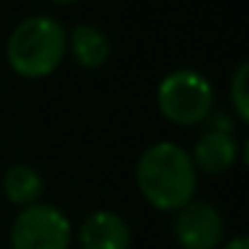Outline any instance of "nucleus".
Segmentation results:
<instances>
[{
  "mask_svg": "<svg viewBox=\"0 0 249 249\" xmlns=\"http://www.w3.org/2000/svg\"><path fill=\"white\" fill-rule=\"evenodd\" d=\"M217 249H249V247H247V238H244V236H236V238H231L228 244L217 247Z\"/></svg>",
  "mask_w": 249,
  "mask_h": 249,
  "instance_id": "9b49d317",
  "label": "nucleus"
},
{
  "mask_svg": "<svg viewBox=\"0 0 249 249\" xmlns=\"http://www.w3.org/2000/svg\"><path fill=\"white\" fill-rule=\"evenodd\" d=\"M67 51L81 67L99 70L110 59L113 46H110V38L105 35V30L94 27V24H78L67 33Z\"/></svg>",
  "mask_w": 249,
  "mask_h": 249,
  "instance_id": "6e6552de",
  "label": "nucleus"
},
{
  "mask_svg": "<svg viewBox=\"0 0 249 249\" xmlns=\"http://www.w3.org/2000/svg\"><path fill=\"white\" fill-rule=\"evenodd\" d=\"M72 241V225L56 206H24L11 228L14 249H67Z\"/></svg>",
  "mask_w": 249,
  "mask_h": 249,
  "instance_id": "20e7f679",
  "label": "nucleus"
},
{
  "mask_svg": "<svg viewBox=\"0 0 249 249\" xmlns=\"http://www.w3.org/2000/svg\"><path fill=\"white\" fill-rule=\"evenodd\" d=\"M236 156H238V145H236V140H233V134L206 129L204 134L196 140L190 161H193L196 169H201V172H206V174H222L233 166Z\"/></svg>",
  "mask_w": 249,
  "mask_h": 249,
  "instance_id": "0eeeda50",
  "label": "nucleus"
},
{
  "mask_svg": "<svg viewBox=\"0 0 249 249\" xmlns=\"http://www.w3.org/2000/svg\"><path fill=\"white\" fill-rule=\"evenodd\" d=\"M81 247L83 249H129L131 247V228L115 212H94L81 225Z\"/></svg>",
  "mask_w": 249,
  "mask_h": 249,
  "instance_id": "423d86ee",
  "label": "nucleus"
},
{
  "mask_svg": "<svg viewBox=\"0 0 249 249\" xmlns=\"http://www.w3.org/2000/svg\"><path fill=\"white\" fill-rule=\"evenodd\" d=\"M137 185L156 209L177 212L193 201L196 166L174 142H156L137 161Z\"/></svg>",
  "mask_w": 249,
  "mask_h": 249,
  "instance_id": "f257e3e1",
  "label": "nucleus"
},
{
  "mask_svg": "<svg viewBox=\"0 0 249 249\" xmlns=\"http://www.w3.org/2000/svg\"><path fill=\"white\" fill-rule=\"evenodd\" d=\"M247 78H249V65L241 62L233 72V81H231V102L233 110H236L238 121H247L249 118V97H247Z\"/></svg>",
  "mask_w": 249,
  "mask_h": 249,
  "instance_id": "9d476101",
  "label": "nucleus"
},
{
  "mask_svg": "<svg viewBox=\"0 0 249 249\" xmlns=\"http://www.w3.org/2000/svg\"><path fill=\"white\" fill-rule=\"evenodd\" d=\"M51 3H62V6H67V3H78V0H51Z\"/></svg>",
  "mask_w": 249,
  "mask_h": 249,
  "instance_id": "f8f14e48",
  "label": "nucleus"
},
{
  "mask_svg": "<svg viewBox=\"0 0 249 249\" xmlns=\"http://www.w3.org/2000/svg\"><path fill=\"white\" fill-rule=\"evenodd\" d=\"M158 110L166 121L177 126L204 124L214 105L212 83L196 70H174L158 83Z\"/></svg>",
  "mask_w": 249,
  "mask_h": 249,
  "instance_id": "7ed1b4c3",
  "label": "nucleus"
},
{
  "mask_svg": "<svg viewBox=\"0 0 249 249\" xmlns=\"http://www.w3.org/2000/svg\"><path fill=\"white\" fill-rule=\"evenodd\" d=\"M172 228L182 249H217L222 241V214L206 201H190L177 209Z\"/></svg>",
  "mask_w": 249,
  "mask_h": 249,
  "instance_id": "39448f33",
  "label": "nucleus"
},
{
  "mask_svg": "<svg viewBox=\"0 0 249 249\" xmlns=\"http://www.w3.org/2000/svg\"><path fill=\"white\" fill-rule=\"evenodd\" d=\"M3 190H6V198L17 206H33L38 204L40 193H43V177L35 172L33 166H24L17 163L6 172L3 177Z\"/></svg>",
  "mask_w": 249,
  "mask_h": 249,
  "instance_id": "1a4fd4ad",
  "label": "nucleus"
},
{
  "mask_svg": "<svg viewBox=\"0 0 249 249\" xmlns=\"http://www.w3.org/2000/svg\"><path fill=\"white\" fill-rule=\"evenodd\" d=\"M67 54V30L54 17H27L11 30L6 43V59L17 75L38 81L62 65Z\"/></svg>",
  "mask_w": 249,
  "mask_h": 249,
  "instance_id": "f03ea898",
  "label": "nucleus"
}]
</instances>
